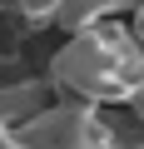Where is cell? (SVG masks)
I'll return each instance as SVG.
<instances>
[{
	"label": "cell",
	"mask_w": 144,
	"mask_h": 149,
	"mask_svg": "<svg viewBox=\"0 0 144 149\" xmlns=\"http://www.w3.org/2000/svg\"><path fill=\"white\" fill-rule=\"evenodd\" d=\"M10 5H15V10H20V20H30V25H55L60 0H10Z\"/></svg>",
	"instance_id": "4"
},
{
	"label": "cell",
	"mask_w": 144,
	"mask_h": 149,
	"mask_svg": "<svg viewBox=\"0 0 144 149\" xmlns=\"http://www.w3.org/2000/svg\"><path fill=\"white\" fill-rule=\"evenodd\" d=\"M45 104H50V80L0 85V134H20V124H30Z\"/></svg>",
	"instance_id": "3"
},
{
	"label": "cell",
	"mask_w": 144,
	"mask_h": 149,
	"mask_svg": "<svg viewBox=\"0 0 144 149\" xmlns=\"http://www.w3.org/2000/svg\"><path fill=\"white\" fill-rule=\"evenodd\" d=\"M20 139L30 149H114L104 104H85L70 95L60 104H45L30 124H20Z\"/></svg>",
	"instance_id": "2"
},
{
	"label": "cell",
	"mask_w": 144,
	"mask_h": 149,
	"mask_svg": "<svg viewBox=\"0 0 144 149\" xmlns=\"http://www.w3.org/2000/svg\"><path fill=\"white\" fill-rule=\"evenodd\" d=\"M139 80H144V45L134 25H114V15L85 30H70V40L50 60V90L104 109L124 104Z\"/></svg>",
	"instance_id": "1"
},
{
	"label": "cell",
	"mask_w": 144,
	"mask_h": 149,
	"mask_svg": "<svg viewBox=\"0 0 144 149\" xmlns=\"http://www.w3.org/2000/svg\"><path fill=\"white\" fill-rule=\"evenodd\" d=\"M134 35H139V45H144V0H134Z\"/></svg>",
	"instance_id": "5"
},
{
	"label": "cell",
	"mask_w": 144,
	"mask_h": 149,
	"mask_svg": "<svg viewBox=\"0 0 144 149\" xmlns=\"http://www.w3.org/2000/svg\"><path fill=\"white\" fill-rule=\"evenodd\" d=\"M0 149H30V144H25L20 134H0Z\"/></svg>",
	"instance_id": "6"
}]
</instances>
